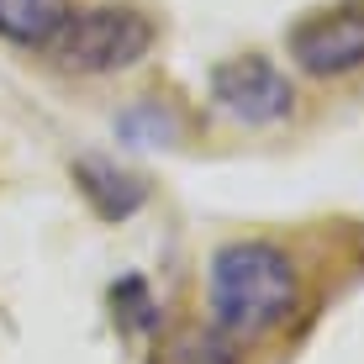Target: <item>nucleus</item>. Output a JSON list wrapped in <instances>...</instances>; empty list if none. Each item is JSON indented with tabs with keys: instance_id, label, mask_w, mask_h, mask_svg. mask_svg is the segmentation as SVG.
<instances>
[{
	"instance_id": "7",
	"label": "nucleus",
	"mask_w": 364,
	"mask_h": 364,
	"mask_svg": "<svg viewBox=\"0 0 364 364\" xmlns=\"http://www.w3.org/2000/svg\"><path fill=\"white\" fill-rule=\"evenodd\" d=\"M69 21V0H0V37L21 48H48Z\"/></svg>"
},
{
	"instance_id": "1",
	"label": "nucleus",
	"mask_w": 364,
	"mask_h": 364,
	"mask_svg": "<svg viewBox=\"0 0 364 364\" xmlns=\"http://www.w3.org/2000/svg\"><path fill=\"white\" fill-rule=\"evenodd\" d=\"M206 306H211V328L228 333L232 343L264 338L296 317L301 274L280 243L237 237V243H222L206 264Z\"/></svg>"
},
{
	"instance_id": "4",
	"label": "nucleus",
	"mask_w": 364,
	"mask_h": 364,
	"mask_svg": "<svg viewBox=\"0 0 364 364\" xmlns=\"http://www.w3.org/2000/svg\"><path fill=\"white\" fill-rule=\"evenodd\" d=\"M296 64L306 69V74H348V69H359L364 64V11H328V16H317V21H306V27L296 32Z\"/></svg>"
},
{
	"instance_id": "2",
	"label": "nucleus",
	"mask_w": 364,
	"mask_h": 364,
	"mask_svg": "<svg viewBox=\"0 0 364 364\" xmlns=\"http://www.w3.org/2000/svg\"><path fill=\"white\" fill-rule=\"evenodd\" d=\"M154 48V21L127 6H95V11H69V21L53 32L48 53L69 74H117L132 69Z\"/></svg>"
},
{
	"instance_id": "5",
	"label": "nucleus",
	"mask_w": 364,
	"mask_h": 364,
	"mask_svg": "<svg viewBox=\"0 0 364 364\" xmlns=\"http://www.w3.org/2000/svg\"><path fill=\"white\" fill-rule=\"evenodd\" d=\"M74 180H80L85 200L100 211L106 222H127L137 206L148 200V180L132 169H122L117 159H74Z\"/></svg>"
},
{
	"instance_id": "3",
	"label": "nucleus",
	"mask_w": 364,
	"mask_h": 364,
	"mask_svg": "<svg viewBox=\"0 0 364 364\" xmlns=\"http://www.w3.org/2000/svg\"><path fill=\"white\" fill-rule=\"evenodd\" d=\"M211 95H217L222 111H232L248 127H269V122H285L296 111V85L264 53H237L228 64H217Z\"/></svg>"
},
{
	"instance_id": "6",
	"label": "nucleus",
	"mask_w": 364,
	"mask_h": 364,
	"mask_svg": "<svg viewBox=\"0 0 364 364\" xmlns=\"http://www.w3.org/2000/svg\"><path fill=\"white\" fill-rule=\"evenodd\" d=\"M148 364H237V343L217 328H169L154 338Z\"/></svg>"
},
{
	"instance_id": "8",
	"label": "nucleus",
	"mask_w": 364,
	"mask_h": 364,
	"mask_svg": "<svg viewBox=\"0 0 364 364\" xmlns=\"http://www.w3.org/2000/svg\"><path fill=\"white\" fill-rule=\"evenodd\" d=\"M111 311H117L122 333H154L159 328V306H154V296H148L143 274H122V280L111 285Z\"/></svg>"
}]
</instances>
